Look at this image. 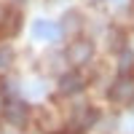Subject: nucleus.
Listing matches in <instances>:
<instances>
[{"label":"nucleus","instance_id":"4","mask_svg":"<svg viewBox=\"0 0 134 134\" xmlns=\"http://www.w3.org/2000/svg\"><path fill=\"white\" fill-rule=\"evenodd\" d=\"M32 35L38 40H57L62 35V27L54 24V21H46V19H35L32 21Z\"/></svg>","mask_w":134,"mask_h":134},{"label":"nucleus","instance_id":"1","mask_svg":"<svg viewBox=\"0 0 134 134\" xmlns=\"http://www.w3.org/2000/svg\"><path fill=\"white\" fill-rule=\"evenodd\" d=\"M110 97H113V102H121V105L131 102V99H134V78L121 75L118 81L113 83V88H110Z\"/></svg>","mask_w":134,"mask_h":134},{"label":"nucleus","instance_id":"6","mask_svg":"<svg viewBox=\"0 0 134 134\" xmlns=\"http://www.w3.org/2000/svg\"><path fill=\"white\" fill-rule=\"evenodd\" d=\"M11 62H14V51H11L8 46H3L0 48V70H8Z\"/></svg>","mask_w":134,"mask_h":134},{"label":"nucleus","instance_id":"3","mask_svg":"<svg viewBox=\"0 0 134 134\" xmlns=\"http://www.w3.org/2000/svg\"><path fill=\"white\" fill-rule=\"evenodd\" d=\"M91 54H94L91 40H75L72 46L67 48V59H70L75 67H81V64H86L88 59H91Z\"/></svg>","mask_w":134,"mask_h":134},{"label":"nucleus","instance_id":"2","mask_svg":"<svg viewBox=\"0 0 134 134\" xmlns=\"http://www.w3.org/2000/svg\"><path fill=\"white\" fill-rule=\"evenodd\" d=\"M27 113H30L27 105L19 102V99H8L5 107H3L5 121H8V124H14V126H24V124H27Z\"/></svg>","mask_w":134,"mask_h":134},{"label":"nucleus","instance_id":"8","mask_svg":"<svg viewBox=\"0 0 134 134\" xmlns=\"http://www.w3.org/2000/svg\"><path fill=\"white\" fill-rule=\"evenodd\" d=\"M3 16H5V8H3V5H0V21H3Z\"/></svg>","mask_w":134,"mask_h":134},{"label":"nucleus","instance_id":"7","mask_svg":"<svg viewBox=\"0 0 134 134\" xmlns=\"http://www.w3.org/2000/svg\"><path fill=\"white\" fill-rule=\"evenodd\" d=\"M129 64H131V54H129V51H124V54H121V67L126 70Z\"/></svg>","mask_w":134,"mask_h":134},{"label":"nucleus","instance_id":"5","mask_svg":"<svg viewBox=\"0 0 134 134\" xmlns=\"http://www.w3.org/2000/svg\"><path fill=\"white\" fill-rule=\"evenodd\" d=\"M81 88H83L81 72H64V75L59 78V91H62V94H78Z\"/></svg>","mask_w":134,"mask_h":134}]
</instances>
